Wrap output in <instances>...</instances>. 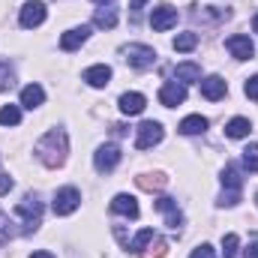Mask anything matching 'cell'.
I'll use <instances>...</instances> for the list:
<instances>
[{
  "label": "cell",
  "instance_id": "1",
  "mask_svg": "<svg viewBox=\"0 0 258 258\" xmlns=\"http://www.w3.org/2000/svg\"><path fill=\"white\" fill-rule=\"evenodd\" d=\"M66 153H69V138H66L63 129H48V132L36 141V156H39V162L48 165V168L63 165Z\"/></svg>",
  "mask_w": 258,
  "mask_h": 258
},
{
  "label": "cell",
  "instance_id": "2",
  "mask_svg": "<svg viewBox=\"0 0 258 258\" xmlns=\"http://www.w3.org/2000/svg\"><path fill=\"white\" fill-rule=\"evenodd\" d=\"M222 186H225V192L219 198V204H222V207H234V204L240 201V186H243V177H240L237 165H225V171H222Z\"/></svg>",
  "mask_w": 258,
  "mask_h": 258
},
{
  "label": "cell",
  "instance_id": "3",
  "mask_svg": "<svg viewBox=\"0 0 258 258\" xmlns=\"http://www.w3.org/2000/svg\"><path fill=\"white\" fill-rule=\"evenodd\" d=\"M15 213L24 219V231H36L39 222H42V201H39L36 195H27L24 201H18Z\"/></svg>",
  "mask_w": 258,
  "mask_h": 258
},
{
  "label": "cell",
  "instance_id": "4",
  "mask_svg": "<svg viewBox=\"0 0 258 258\" xmlns=\"http://www.w3.org/2000/svg\"><path fill=\"white\" fill-rule=\"evenodd\" d=\"M120 54H123V60H126L129 66H135V69H150V66L156 63V51H153L150 45L132 42V45H123V48H120Z\"/></svg>",
  "mask_w": 258,
  "mask_h": 258
},
{
  "label": "cell",
  "instance_id": "5",
  "mask_svg": "<svg viewBox=\"0 0 258 258\" xmlns=\"http://www.w3.org/2000/svg\"><path fill=\"white\" fill-rule=\"evenodd\" d=\"M162 123H156V120H144L141 126L135 129V144H138V150H150V147H156L159 141H162Z\"/></svg>",
  "mask_w": 258,
  "mask_h": 258
},
{
  "label": "cell",
  "instance_id": "6",
  "mask_svg": "<svg viewBox=\"0 0 258 258\" xmlns=\"http://www.w3.org/2000/svg\"><path fill=\"white\" fill-rule=\"evenodd\" d=\"M78 204H81V192L75 189V186H63V189H57L54 195V213L57 216H69V213H75L78 210Z\"/></svg>",
  "mask_w": 258,
  "mask_h": 258
},
{
  "label": "cell",
  "instance_id": "7",
  "mask_svg": "<svg viewBox=\"0 0 258 258\" xmlns=\"http://www.w3.org/2000/svg\"><path fill=\"white\" fill-rule=\"evenodd\" d=\"M117 162H120V147H117V144H102V147L93 153V165H96V171H102V174L114 171Z\"/></svg>",
  "mask_w": 258,
  "mask_h": 258
},
{
  "label": "cell",
  "instance_id": "8",
  "mask_svg": "<svg viewBox=\"0 0 258 258\" xmlns=\"http://www.w3.org/2000/svg\"><path fill=\"white\" fill-rule=\"evenodd\" d=\"M177 24V9L174 6H168V3H162V6H156L153 12H150V27L153 30H171Z\"/></svg>",
  "mask_w": 258,
  "mask_h": 258
},
{
  "label": "cell",
  "instance_id": "9",
  "mask_svg": "<svg viewBox=\"0 0 258 258\" xmlns=\"http://www.w3.org/2000/svg\"><path fill=\"white\" fill-rule=\"evenodd\" d=\"M21 27H39L45 21V3L42 0H30L21 6V15H18Z\"/></svg>",
  "mask_w": 258,
  "mask_h": 258
},
{
  "label": "cell",
  "instance_id": "10",
  "mask_svg": "<svg viewBox=\"0 0 258 258\" xmlns=\"http://www.w3.org/2000/svg\"><path fill=\"white\" fill-rule=\"evenodd\" d=\"M225 48H228V51H231V57H237V60H249V57L255 54L252 39H249V36H243V33L228 36V39H225Z\"/></svg>",
  "mask_w": 258,
  "mask_h": 258
},
{
  "label": "cell",
  "instance_id": "11",
  "mask_svg": "<svg viewBox=\"0 0 258 258\" xmlns=\"http://www.w3.org/2000/svg\"><path fill=\"white\" fill-rule=\"evenodd\" d=\"M159 102H162L165 108H174V105L186 102V84H180V81H168V84H162V90H159Z\"/></svg>",
  "mask_w": 258,
  "mask_h": 258
},
{
  "label": "cell",
  "instance_id": "12",
  "mask_svg": "<svg viewBox=\"0 0 258 258\" xmlns=\"http://www.w3.org/2000/svg\"><path fill=\"white\" fill-rule=\"evenodd\" d=\"M225 93H228V84H225L222 75H207V78H201V96H204V99L216 102V99H222Z\"/></svg>",
  "mask_w": 258,
  "mask_h": 258
},
{
  "label": "cell",
  "instance_id": "13",
  "mask_svg": "<svg viewBox=\"0 0 258 258\" xmlns=\"http://www.w3.org/2000/svg\"><path fill=\"white\" fill-rule=\"evenodd\" d=\"M156 210H162V213H165L168 228H180V225H183V213L177 210V201H174V198H168V195L156 198Z\"/></svg>",
  "mask_w": 258,
  "mask_h": 258
},
{
  "label": "cell",
  "instance_id": "14",
  "mask_svg": "<svg viewBox=\"0 0 258 258\" xmlns=\"http://www.w3.org/2000/svg\"><path fill=\"white\" fill-rule=\"evenodd\" d=\"M87 36H90V27H72V30H66L63 36H60V48L63 51H75V48H81L84 42H87Z\"/></svg>",
  "mask_w": 258,
  "mask_h": 258
},
{
  "label": "cell",
  "instance_id": "15",
  "mask_svg": "<svg viewBox=\"0 0 258 258\" xmlns=\"http://www.w3.org/2000/svg\"><path fill=\"white\" fill-rule=\"evenodd\" d=\"M111 213H120V216L135 219V216H138V201H135L132 195H126V192L114 195V201H111Z\"/></svg>",
  "mask_w": 258,
  "mask_h": 258
},
{
  "label": "cell",
  "instance_id": "16",
  "mask_svg": "<svg viewBox=\"0 0 258 258\" xmlns=\"http://www.w3.org/2000/svg\"><path fill=\"white\" fill-rule=\"evenodd\" d=\"M93 24H96V27H102V30H111V27L117 24V9H114V0H111L108 6L102 3V6L93 12Z\"/></svg>",
  "mask_w": 258,
  "mask_h": 258
},
{
  "label": "cell",
  "instance_id": "17",
  "mask_svg": "<svg viewBox=\"0 0 258 258\" xmlns=\"http://www.w3.org/2000/svg\"><path fill=\"white\" fill-rule=\"evenodd\" d=\"M84 81H87L90 87H105V84L111 81V66H105V63L90 66V69L84 72Z\"/></svg>",
  "mask_w": 258,
  "mask_h": 258
},
{
  "label": "cell",
  "instance_id": "18",
  "mask_svg": "<svg viewBox=\"0 0 258 258\" xmlns=\"http://www.w3.org/2000/svg\"><path fill=\"white\" fill-rule=\"evenodd\" d=\"M42 102H45V90H42L39 84H27V87L21 90V105H24V108L33 111V108H39Z\"/></svg>",
  "mask_w": 258,
  "mask_h": 258
},
{
  "label": "cell",
  "instance_id": "19",
  "mask_svg": "<svg viewBox=\"0 0 258 258\" xmlns=\"http://www.w3.org/2000/svg\"><path fill=\"white\" fill-rule=\"evenodd\" d=\"M117 105H120V111H123V114H141V111H144V105H147V99H144L141 93H123Z\"/></svg>",
  "mask_w": 258,
  "mask_h": 258
},
{
  "label": "cell",
  "instance_id": "20",
  "mask_svg": "<svg viewBox=\"0 0 258 258\" xmlns=\"http://www.w3.org/2000/svg\"><path fill=\"white\" fill-rule=\"evenodd\" d=\"M174 75H177V81L180 84H192V81H201V66L198 63H177V69H174Z\"/></svg>",
  "mask_w": 258,
  "mask_h": 258
},
{
  "label": "cell",
  "instance_id": "21",
  "mask_svg": "<svg viewBox=\"0 0 258 258\" xmlns=\"http://www.w3.org/2000/svg\"><path fill=\"white\" fill-rule=\"evenodd\" d=\"M249 132H252V123H249L246 117H234V120L225 123V135H228V138H246Z\"/></svg>",
  "mask_w": 258,
  "mask_h": 258
},
{
  "label": "cell",
  "instance_id": "22",
  "mask_svg": "<svg viewBox=\"0 0 258 258\" xmlns=\"http://www.w3.org/2000/svg\"><path fill=\"white\" fill-rule=\"evenodd\" d=\"M204 129H207V117H201V114H189V117L180 120V132L183 135H198Z\"/></svg>",
  "mask_w": 258,
  "mask_h": 258
},
{
  "label": "cell",
  "instance_id": "23",
  "mask_svg": "<svg viewBox=\"0 0 258 258\" xmlns=\"http://www.w3.org/2000/svg\"><path fill=\"white\" fill-rule=\"evenodd\" d=\"M165 180H168V177H165V174H159V171H156V174H141V177H138V186H141V189H147V192H153V189H162V186H165Z\"/></svg>",
  "mask_w": 258,
  "mask_h": 258
},
{
  "label": "cell",
  "instance_id": "24",
  "mask_svg": "<svg viewBox=\"0 0 258 258\" xmlns=\"http://www.w3.org/2000/svg\"><path fill=\"white\" fill-rule=\"evenodd\" d=\"M21 123V108L18 105H3L0 108V126H18Z\"/></svg>",
  "mask_w": 258,
  "mask_h": 258
},
{
  "label": "cell",
  "instance_id": "25",
  "mask_svg": "<svg viewBox=\"0 0 258 258\" xmlns=\"http://www.w3.org/2000/svg\"><path fill=\"white\" fill-rule=\"evenodd\" d=\"M153 237H156V234H153V228H144V231H138V234H135V240L129 243V249H132V252H144V249L153 243Z\"/></svg>",
  "mask_w": 258,
  "mask_h": 258
},
{
  "label": "cell",
  "instance_id": "26",
  "mask_svg": "<svg viewBox=\"0 0 258 258\" xmlns=\"http://www.w3.org/2000/svg\"><path fill=\"white\" fill-rule=\"evenodd\" d=\"M171 45H174V51H192L195 45H198V36H195L192 30L189 33H177Z\"/></svg>",
  "mask_w": 258,
  "mask_h": 258
},
{
  "label": "cell",
  "instance_id": "27",
  "mask_svg": "<svg viewBox=\"0 0 258 258\" xmlns=\"http://www.w3.org/2000/svg\"><path fill=\"white\" fill-rule=\"evenodd\" d=\"M237 246H240V237H237V234H225V237H222V255L225 258L237 255Z\"/></svg>",
  "mask_w": 258,
  "mask_h": 258
},
{
  "label": "cell",
  "instance_id": "28",
  "mask_svg": "<svg viewBox=\"0 0 258 258\" xmlns=\"http://www.w3.org/2000/svg\"><path fill=\"white\" fill-rule=\"evenodd\" d=\"M12 81H15L12 66L6 63V60H0V90H9V87H12Z\"/></svg>",
  "mask_w": 258,
  "mask_h": 258
},
{
  "label": "cell",
  "instance_id": "29",
  "mask_svg": "<svg viewBox=\"0 0 258 258\" xmlns=\"http://www.w3.org/2000/svg\"><path fill=\"white\" fill-rule=\"evenodd\" d=\"M243 165H246L249 171H258V144H249V147L243 150Z\"/></svg>",
  "mask_w": 258,
  "mask_h": 258
},
{
  "label": "cell",
  "instance_id": "30",
  "mask_svg": "<svg viewBox=\"0 0 258 258\" xmlns=\"http://www.w3.org/2000/svg\"><path fill=\"white\" fill-rule=\"evenodd\" d=\"M165 249H168V243L153 237V246H150V252H141V258H162V255H165Z\"/></svg>",
  "mask_w": 258,
  "mask_h": 258
},
{
  "label": "cell",
  "instance_id": "31",
  "mask_svg": "<svg viewBox=\"0 0 258 258\" xmlns=\"http://www.w3.org/2000/svg\"><path fill=\"white\" fill-rule=\"evenodd\" d=\"M9 237H12V231H9V216H6V213H0V246H3Z\"/></svg>",
  "mask_w": 258,
  "mask_h": 258
},
{
  "label": "cell",
  "instance_id": "32",
  "mask_svg": "<svg viewBox=\"0 0 258 258\" xmlns=\"http://www.w3.org/2000/svg\"><path fill=\"white\" fill-rule=\"evenodd\" d=\"M189 258H216V252H213V246L210 243H201L198 249H192V255Z\"/></svg>",
  "mask_w": 258,
  "mask_h": 258
},
{
  "label": "cell",
  "instance_id": "33",
  "mask_svg": "<svg viewBox=\"0 0 258 258\" xmlns=\"http://www.w3.org/2000/svg\"><path fill=\"white\" fill-rule=\"evenodd\" d=\"M243 93H246L249 99H258V75H252V78L246 81V87H243Z\"/></svg>",
  "mask_w": 258,
  "mask_h": 258
},
{
  "label": "cell",
  "instance_id": "34",
  "mask_svg": "<svg viewBox=\"0 0 258 258\" xmlns=\"http://www.w3.org/2000/svg\"><path fill=\"white\" fill-rule=\"evenodd\" d=\"M12 186H15V180H12L9 174H0V195H6Z\"/></svg>",
  "mask_w": 258,
  "mask_h": 258
},
{
  "label": "cell",
  "instance_id": "35",
  "mask_svg": "<svg viewBox=\"0 0 258 258\" xmlns=\"http://www.w3.org/2000/svg\"><path fill=\"white\" fill-rule=\"evenodd\" d=\"M246 258H258V237L249 243V249H246Z\"/></svg>",
  "mask_w": 258,
  "mask_h": 258
},
{
  "label": "cell",
  "instance_id": "36",
  "mask_svg": "<svg viewBox=\"0 0 258 258\" xmlns=\"http://www.w3.org/2000/svg\"><path fill=\"white\" fill-rule=\"evenodd\" d=\"M144 3H147V0H129V9H135V12H138V9H141Z\"/></svg>",
  "mask_w": 258,
  "mask_h": 258
},
{
  "label": "cell",
  "instance_id": "37",
  "mask_svg": "<svg viewBox=\"0 0 258 258\" xmlns=\"http://www.w3.org/2000/svg\"><path fill=\"white\" fill-rule=\"evenodd\" d=\"M30 258H54V255H51V252H45V249H42V252H33V255H30Z\"/></svg>",
  "mask_w": 258,
  "mask_h": 258
},
{
  "label": "cell",
  "instance_id": "38",
  "mask_svg": "<svg viewBox=\"0 0 258 258\" xmlns=\"http://www.w3.org/2000/svg\"><path fill=\"white\" fill-rule=\"evenodd\" d=\"M252 27H255V33H258V12H255V18H252Z\"/></svg>",
  "mask_w": 258,
  "mask_h": 258
},
{
  "label": "cell",
  "instance_id": "39",
  "mask_svg": "<svg viewBox=\"0 0 258 258\" xmlns=\"http://www.w3.org/2000/svg\"><path fill=\"white\" fill-rule=\"evenodd\" d=\"M96 3H105V0H96ZM108 3H111V0H108Z\"/></svg>",
  "mask_w": 258,
  "mask_h": 258
},
{
  "label": "cell",
  "instance_id": "40",
  "mask_svg": "<svg viewBox=\"0 0 258 258\" xmlns=\"http://www.w3.org/2000/svg\"><path fill=\"white\" fill-rule=\"evenodd\" d=\"M255 204H258V195H255Z\"/></svg>",
  "mask_w": 258,
  "mask_h": 258
}]
</instances>
